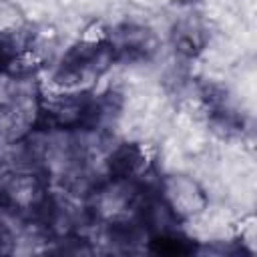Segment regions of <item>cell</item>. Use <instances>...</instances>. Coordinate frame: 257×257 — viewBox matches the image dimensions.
<instances>
[{
	"label": "cell",
	"instance_id": "7",
	"mask_svg": "<svg viewBox=\"0 0 257 257\" xmlns=\"http://www.w3.org/2000/svg\"><path fill=\"white\" fill-rule=\"evenodd\" d=\"M175 2H181V4H187V2H195V0H175Z\"/></svg>",
	"mask_w": 257,
	"mask_h": 257
},
{
	"label": "cell",
	"instance_id": "6",
	"mask_svg": "<svg viewBox=\"0 0 257 257\" xmlns=\"http://www.w3.org/2000/svg\"><path fill=\"white\" fill-rule=\"evenodd\" d=\"M241 245L247 249V253H255V217L247 215L239 223V235Z\"/></svg>",
	"mask_w": 257,
	"mask_h": 257
},
{
	"label": "cell",
	"instance_id": "5",
	"mask_svg": "<svg viewBox=\"0 0 257 257\" xmlns=\"http://www.w3.org/2000/svg\"><path fill=\"white\" fill-rule=\"evenodd\" d=\"M26 24L24 12L10 0H0V38L16 36Z\"/></svg>",
	"mask_w": 257,
	"mask_h": 257
},
{
	"label": "cell",
	"instance_id": "1",
	"mask_svg": "<svg viewBox=\"0 0 257 257\" xmlns=\"http://www.w3.org/2000/svg\"><path fill=\"white\" fill-rule=\"evenodd\" d=\"M161 201L179 219L201 215L209 203L203 187L187 175H167L161 181Z\"/></svg>",
	"mask_w": 257,
	"mask_h": 257
},
{
	"label": "cell",
	"instance_id": "4",
	"mask_svg": "<svg viewBox=\"0 0 257 257\" xmlns=\"http://www.w3.org/2000/svg\"><path fill=\"white\" fill-rule=\"evenodd\" d=\"M173 42L181 54L195 56L205 46V34L203 28L195 22H181L173 32Z\"/></svg>",
	"mask_w": 257,
	"mask_h": 257
},
{
	"label": "cell",
	"instance_id": "3",
	"mask_svg": "<svg viewBox=\"0 0 257 257\" xmlns=\"http://www.w3.org/2000/svg\"><path fill=\"white\" fill-rule=\"evenodd\" d=\"M108 46H112L110 50H116V52L124 54L126 58L147 56L149 52L155 50L151 30H147L143 26H124V28H120L116 34L108 36Z\"/></svg>",
	"mask_w": 257,
	"mask_h": 257
},
{
	"label": "cell",
	"instance_id": "2",
	"mask_svg": "<svg viewBox=\"0 0 257 257\" xmlns=\"http://www.w3.org/2000/svg\"><path fill=\"white\" fill-rule=\"evenodd\" d=\"M153 163V151L145 143H124L108 159L110 173L116 179H137Z\"/></svg>",
	"mask_w": 257,
	"mask_h": 257
}]
</instances>
